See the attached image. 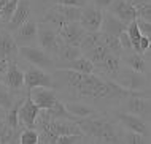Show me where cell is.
<instances>
[{"mask_svg": "<svg viewBox=\"0 0 151 144\" xmlns=\"http://www.w3.org/2000/svg\"><path fill=\"white\" fill-rule=\"evenodd\" d=\"M60 86H64L73 95L84 100H121L130 93V90L124 89L116 81H105L96 76L94 73H80L75 70L60 68L56 75Z\"/></svg>", "mask_w": 151, "mask_h": 144, "instance_id": "obj_1", "label": "cell"}, {"mask_svg": "<svg viewBox=\"0 0 151 144\" xmlns=\"http://www.w3.org/2000/svg\"><path fill=\"white\" fill-rule=\"evenodd\" d=\"M75 122L86 135V138L96 139V143H122V136L118 133L115 123L105 117H100L97 113L88 117L75 119Z\"/></svg>", "mask_w": 151, "mask_h": 144, "instance_id": "obj_2", "label": "cell"}, {"mask_svg": "<svg viewBox=\"0 0 151 144\" xmlns=\"http://www.w3.org/2000/svg\"><path fill=\"white\" fill-rule=\"evenodd\" d=\"M38 43H40V48L45 49L50 56L58 57L59 49L62 46L64 40L56 27L40 21L38 22Z\"/></svg>", "mask_w": 151, "mask_h": 144, "instance_id": "obj_3", "label": "cell"}, {"mask_svg": "<svg viewBox=\"0 0 151 144\" xmlns=\"http://www.w3.org/2000/svg\"><path fill=\"white\" fill-rule=\"evenodd\" d=\"M19 56H21L27 63L34 65V67H38V68H43V70L58 68V62L54 60V57L50 56L42 48L19 46Z\"/></svg>", "mask_w": 151, "mask_h": 144, "instance_id": "obj_4", "label": "cell"}, {"mask_svg": "<svg viewBox=\"0 0 151 144\" xmlns=\"http://www.w3.org/2000/svg\"><path fill=\"white\" fill-rule=\"evenodd\" d=\"M24 86H26L27 92L34 87H54V78L43 68L30 65L24 71Z\"/></svg>", "mask_w": 151, "mask_h": 144, "instance_id": "obj_5", "label": "cell"}, {"mask_svg": "<svg viewBox=\"0 0 151 144\" xmlns=\"http://www.w3.org/2000/svg\"><path fill=\"white\" fill-rule=\"evenodd\" d=\"M40 109L38 105L32 100L29 92L27 95L24 97V100L19 106V123L24 125L26 128H35V123H37V119L40 116Z\"/></svg>", "mask_w": 151, "mask_h": 144, "instance_id": "obj_6", "label": "cell"}, {"mask_svg": "<svg viewBox=\"0 0 151 144\" xmlns=\"http://www.w3.org/2000/svg\"><path fill=\"white\" fill-rule=\"evenodd\" d=\"M13 36L19 46H34L38 40V22L34 19H27L21 27L13 32Z\"/></svg>", "mask_w": 151, "mask_h": 144, "instance_id": "obj_7", "label": "cell"}, {"mask_svg": "<svg viewBox=\"0 0 151 144\" xmlns=\"http://www.w3.org/2000/svg\"><path fill=\"white\" fill-rule=\"evenodd\" d=\"M102 21H104V10H102V8L96 6V5L83 6L80 22H81V26L86 29L88 32H97V30H100Z\"/></svg>", "mask_w": 151, "mask_h": 144, "instance_id": "obj_8", "label": "cell"}, {"mask_svg": "<svg viewBox=\"0 0 151 144\" xmlns=\"http://www.w3.org/2000/svg\"><path fill=\"white\" fill-rule=\"evenodd\" d=\"M119 79L116 82L118 84H121L124 89L130 90V92H137V90H142L145 89L146 86V81H145V76L143 73H138V71H134V70H124V71H119L116 75Z\"/></svg>", "mask_w": 151, "mask_h": 144, "instance_id": "obj_9", "label": "cell"}, {"mask_svg": "<svg viewBox=\"0 0 151 144\" xmlns=\"http://www.w3.org/2000/svg\"><path fill=\"white\" fill-rule=\"evenodd\" d=\"M2 79H3V84H5L11 92H21V90L26 87V86H24V71L13 60H10L8 68H6V71H5V75H3Z\"/></svg>", "mask_w": 151, "mask_h": 144, "instance_id": "obj_10", "label": "cell"}, {"mask_svg": "<svg viewBox=\"0 0 151 144\" xmlns=\"http://www.w3.org/2000/svg\"><path fill=\"white\" fill-rule=\"evenodd\" d=\"M86 32L88 30L81 26L80 21H70L64 27L59 29V34L62 36V40L68 44H73V46H80V43L84 38Z\"/></svg>", "mask_w": 151, "mask_h": 144, "instance_id": "obj_11", "label": "cell"}, {"mask_svg": "<svg viewBox=\"0 0 151 144\" xmlns=\"http://www.w3.org/2000/svg\"><path fill=\"white\" fill-rule=\"evenodd\" d=\"M29 95L40 109H50L59 100L54 92V87H34L29 90Z\"/></svg>", "mask_w": 151, "mask_h": 144, "instance_id": "obj_12", "label": "cell"}, {"mask_svg": "<svg viewBox=\"0 0 151 144\" xmlns=\"http://www.w3.org/2000/svg\"><path fill=\"white\" fill-rule=\"evenodd\" d=\"M107 11H110L111 14H115L116 18H119L121 21H124L126 24H129L130 21L138 18L135 5H132L127 0H113L111 5L107 8Z\"/></svg>", "mask_w": 151, "mask_h": 144, "instance_id": "obj_13", "label": "cell"}, {"mask_svg": "<svg viewBox=\"0 0 151 144\" xmlns=\"http://www.w3.org/2000/svg\"><path fill=\"white\" fill-rule=\"evenodd\" d=\"M124 109H126V113L135 114V116H146V114L151 113V101L140 97L137 92H130L126 97Z\"/></svg>", "mask_w": 151, "mask_h": 144, "instance_id": "obj_14", "label": "cell"}, {"mask_svg": "<svg viewBox=\"0 0 151 144\" xmlns=\"http://www.w3.org/2000/svg\"><path fill=\"white\" fill-rule=\"evenodd\" d=\"M19 54V44L8 30H0V59L13 60Z\"/></svg>", "mask_w": 151, "mask_h": 144, "instance_id": "obj_15", "label": "cell"}, {"mask_svg": "<svg viewBox=\"0 0 151 144\" xmlns=\"http://www.w3.org/2000/svg\"><path fill=\"white\" fill-rule=\"evenodd\" d=\"M118 120L122 123L124 128H127L130 131H137L140 135H148V125L145 123V120L142 117L135 116V114H130V113H118L116 114Z\"/></svg>", "mask_w": 151, "mask_h": 144, "instance_id": "obj_16", "label": "cell"}, {"mask_svg": "<svg viewBox=\"0 0 151 144\" xmlns=\"http://www.w3.org/2000/svg\"><path fill=\"white\" fill-rule=\"evenodd\" d=\"M27 19H30V2L29 0H19L18 8H16L13 18H11V21L6 24V30L13 34L16 29L21 27Z\"/></svg>", "mask_w": 151, "mask_h": 144, "instance_id": "obj_17", "label": "cell"}, {"mask_svg": "<svg viewBox=\"0 0 151 144\" xmlns=\"http://www.w3.org/2000/svg\"><path fill=\"white\" fill-rule=\"evenodd\" d=\"M126 29H127V24H126L124 21H121L119 18H116V16H115V14H111L110 11L104 13V21H102L100 32L119 36L122 32L126 30Z\"/></svg>", "mask_w": 151, "mask_h": 144, "instance_id": "obj_18", "label": "cell"}, {"mask_svg": "<svg viewBox=\"0 0 151 144\" xmlns=\"http://www.w3.org/2000/svg\"><path fill=\"white\" fill-rule=\"evenodd\" d=\"M58 68H68V70L80 71V73H94L96 65H94L86 56H81V57H78V59H75V60H72V62L58 65Z\"/></svg>", "mask_w": 151, "mask_h": 144, "instance_id": "obj_19", "label": "cell"}, {"mask_svg": "<svg viewBox=\"0 0 151 144\" xmlns=\"http://www.w3.org/2000/svg\"><path fill=\"white\" fill-rule=\"evenodd\" d=\"M97 68L102 70V73H105V75H110V76H116L118 73H119V57L118 54H113V52H110V54L104 59V62H100L99 65H97Z\"/></svg>", "mask_w": 151, "mask_h": 144, "instance_id": "obj_20", "label": "cell"}, {"mask_svg": "<svg viewBox=\"0 0 151 144\" xmlns=\"http://www.w3.org/2000/svg\"><path fill=\"white\" fill-rule=\"evenodd\" d=\"M110 52H111V51H110V49L107 48V44H105L104 41H100V43H97L94 48H91L89 51H86L83 56H86L88 59L97 67L100 62H104V59L110 54Z\"/></svg>", "mask_w": 151, "mask_h": 144, "instance_id": "obj_21", "label": "cell"}, {"mask_svg": "<svg viewBox=\"0 0 151 144\" xmlns=\"http://www.w3.org/2000/svg\"><path fill=\"white\" fill-rule=\"evenodd\" d=\"M83 56V52H81V49L80 46H73V44H68V43H62V46H60L59 49V60H60V63H67V62H72V60H75V59H78V57ZM58 63V65H60Z\"/></svg>", "mask_w": 151, "mask_h": 144, "instance_id": "obj_22", "label": "cell"}, {"mask_svg": "<svg viewBox=\"0 0 151 144\" xmlns=\"http://www.w3.org/2000/svg\"><path fill=\"white\" fill-rule=\"evenodd\" d=\"M68 113L72 114L75 119H81V117H88L96 114V109L91 108L88 105H83V103H76V101H70V103H65Z\"/></svg>", "mask_w": 151, "mask_h": 144, "instance_id": "obj_23", "label": "cell"}, {"mask_svg": "<svg viewBox=\"0 0 151 144\" xmlns=\"http://www.w3.org/2000/svg\"><path fill=\"white\" fill-rule=\"evenodd\" d=\"M42 22L51 24L52 27H56V29L59 30L60 27H64L65 24H67V21H65V18H64V16L59 13V10H58V8H56V6H52V8H48V10H46V13L43 14Z\"/></svg>", "mask_w": 151, "mask_h": 144, "instance_id": "obj_24", "label": "cell"}, {"mask_svg": "<svg viewBox=\"0 0 151 144\" xmlns=\"http://www.w3.org/2000/svg\"><path fill=\"white\" fill-rule=\"evenodd\" d=\"M124 62L130 70H134V71L143 73V75L146 73V62H145L143 56H142L140 52L134 51V54H129V56L124 57Z\"/></svg>", "mask_w": 151, "mask_h": 144, "instance_id": "obj_25", "label": "cell"}, {"mask_svg": "<svg viewBox=\"0 0 151 144\" xmlns=\"http://www.w3.org/2000/svg\"><path fill=\"white\" fill-rule=\"evenodd\" d=\"M56 8H58L59 13L65 18V21H67V22H70V21H80V18H81V11H83V8H81V6L59 5V3H56Z\"/></svg>", "mask_w": 151, "mask_h": 144, "instance_id": "obj_26", "label": "cell"}, {"mask_svg": "<svg viewBox=\"0 0 151 144\" xmlns=\"http://www.w3.org/2000/svg\"><path fill=\"white\" fill-rule=\"evenodd\" d=\"M102 41V32L100 30H97V32H86V35H84V38L81 40V43H80V49H81V52H86L89 51L91 48H94L97 43H100Z\"/></svg>", "mask_w": 151, "mask_h": 144, "instance_id": "obj_27", "label": "cell"}, {"mask_svg": "<svg viewBox=\"0 0 151 144\" xmlns=\"http://www.w3.org/2000/svg\"><path fill=\"white\" fill-rule=\"evenodd\" d=\"M102 41L107 44V48L113 52V54H118V56H119L121 52H122V46H121L119 36L110 35V34H104V32H102Z\"/></svg>", "mask_w": 151, "mask_h": 144, "instance_id": "obj_28", "label": "cell"}, {"mask_svg": "<svg viewBox=\"0 0 151 144\" xmlns=\"http://www.w3.org/2000/svg\"><path fill=\"white\" fill-rule=\"evenodd\" d=\"M18 3H19V0H8L5 5L0 8V19H2L3 24H8L11 21L16 8H18Z\"/></svg>", "mask_w": 151, "mask_h": 144, "instance_id": "obj_29", "label": "cell"}, {"mask_svg": "<svg viewBox=\"0 0 151 144\" xmlns=\"http://www.w3.org/2000/svg\"><path fill=\"white\" fill-rule=\"evenodd\" d=\"M11 93L13 92H11L5 84H0V106L5 111H8L14 105V100H13V95H11Z\"/></svg>", "mask_w": 151, "mask_h": 144, "instance_id": "obj_30", "label": "cell"}, {"mask_svg": "<svg viewBox=\"0 0 151 144\" xmlns=\"http://www.w3.org/2000/svg\"><path fill=\"white\" fill-rule=\"evenodd\" d=\"M19 143L21 144H37L40 143V135L34 128H27L19 135Z\"/></svg>", "mask_w": 151, "mask_h": 144, "instance_id": "obj_31", "label": "cell"}, {"mask_svg": "<svg viewBox=\"0 0 151 144\" xmlns=\"http://www.w3.org/2000/svg\"><path fill=\"white\" fill-rule=\"evenodd\" d=\"M86 135L84 133H70V135H62L58 138V144H76V143H84Z\"/></svg>", "mask_w": 151, "mask_h": 144, "instance_id": "obj_32", "label": "cell"}, {"mask_svg": "<svg viewBox=\"0 0 151 144\" xmlns=\"http://www.w3.org/2000/svg\"><path fill=\"white\" fill-rule=\"evenodd\" d=\"M135 8H137L138 18L146 19L151 22V0H143V2H140L138 5H135Z\"/></svg>", "mask_w": 151, "mask_h": 144, "instance_id": "obj_33", "label": "cell"}, {"mask_svg": "<svg viewBox=\"0 0 151 144\" xmlns=\"http://www.w3.org/2000/svg\"><path fill=\"white\" fill-rule=\"evenodd\" d=\"M122 143H132V144H140V143H145L143 141V135L137 133V131H130L127 130L122 136Z\"/></svg>", "mask_w": 151, "mask_h": 144, "instance_id": "obj_34", "label": "cell"}, {"mask_svg": "<svg viewBox=\"0 0 151 144\" xmlns=\"http://www.w3.org/2000/svg\"><path fill=\"white\" fill-rule=\"evenodd\" d=\"M119 41H121V46H122V51L124 52H134V46H132V40L129 38L127 32H122L119 35Z\"/></svg>", "mask_w": 151, "mask_h": 144, "instance_id": "obj_35", "label": "cell"}, {"mask_svg": "<svg viewBox=\"0 0 151 144\" xmlns=\"http://www.w3.org/2000/svg\"><path fill=\"white\" fill-rule=\"evenodd\" d=\"M137 22H138V27H140L142 35H146V36H150V38H151V22H150V21L137 18Z\"/></svg>", "mask_w": 151, "mask_h": 144, "instance_id": "obj_36", "label": "cell"}, {"mask_svg": "<svg viewBox=\"0 0 151 144\" xmlns=\"http://www.w3.org/2000/svg\"><path fill=\"white\" fill-rule=\"evenodd\" d=\"M59 5H72V6H86V0H58Z\"/></svg>", "mask_w": 151, "mask_h": 144, "instance_id": "obj_37", "label": "cell"}, {"mask_svg": "<svg viewBox=\"0 0 151 144\" xmlns=\"http://www.w3.org/2000/svg\"><path fill=\"white\" fill-rule=\"evenodd\" d=\"M92 2H94V5H96V6L102 8V10H107V8L111 5L113 0H92Z\"/></svg>", "mask_w": 151, "mask_h": 144, "instance_id": "obj_38", "label": "cell"}, {"mask_svg": "<svg viewBox=\"0 0 151 144\" xmlns=\"http://www.w3.org/2000/svg\"><path fill=\"white\" fill-rule=\"evenodd\" d=\"M8 63H10V60L0 59V78H3V75H5V71H6V68H8Z\"/></svg>", "mask_w": 151, "mask_h": 144, "instance_id": "obj_39", "label": "cell"}, {"mask_svg": "<svg viewBox=\"0 0 151 144\" xmlns=\"http://www.w3.org/2000/svg\"><path fill=\"white\" fill-rule=\"evenodd\" d=\"M5 116H6V111L0 106V125H2L3 122H5Z\"/></svg>", "mask_w": 151, "mask_h": 144, "instance_id": "obj_40", "label": "cell"}, {"mask_svg": "<svg viewBox=\"0 0 151 144\" xmlns=\"http://www.w3.org/2000/svg\"><path fill=\"white\" fill-rule=\"evenodd\" d=\"M127 2H130L132 5H138L140 2H143V0H127Z\"/></svg>", "mask_w": 151, "mask_h": 144, "instance_id": "obj_41", "label": "cell"}, {"mask_svg": "<svg viewBox=\"0 0 151 144\" xmlns=\"http://www.w3.org/2000/svg\"><path fill=\"white\" fill-rule=\"evenodd\" d=\"M6 2H8V0H0V8H2L3 5H5V3H6Z\"/></svg>", "mask_w": 151, "mask_h": 144, "instance_id": "obj_42", "label": "cell"}, {"mask_svg": "<svg viewBox=\"0 0 151 144\" xmlns=\"http://www.w3.org/2000/svg\"><path fill=\"white\" fill-rule=\"evenodd\" d=\"M2 24H3V22H2V19H0V26H2Z\"/></svg>", "mask_w": 151, "mask_h": 144, "instance_id": "obj_43", "label": "cell"}]
</instances>
